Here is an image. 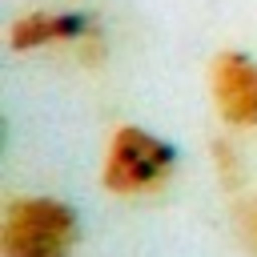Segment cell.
I'll return each mask as SVG.
<instances>
[{
    "instance_id": "cell-1",
    "label": "cell",
    "mask_w": 257,
    "mask_h": 257,
    "mask_svg": "<svg viewBox=\"0 0 257 257\" xmlns=\"http://www.w3.org/2000/svg\"><path fill=\"white\" fill-rule=\"evenodd\" d=\"M80 213L60 197H12L0 217V257H72Z\"/></svg>"
},
{
    "instance_id": "cell-2",
    "label": "cell",
    "mask_w": 257,
    "mask_h": 257,
    "mask_svg": "<svg viewBox=\"0 0 257 257\" xmlns=\"http://www.w3.org/2000/svg\"><path fill=\"white\" fill-rule=\"evenodd\" d=\"M177 173V149L149 133L145 124H116L104 145L100 161V185L112 197H145L173 181Z\"/></svg>"
},
{
    "instance_id": "cell-3",
    "label": "cell",
    "mask_w": 257,
    "mask_h": 257,
    "mask_svg": "<svg viewBox=\"0 0 257 257\" xmlns=\"http://www.w3.org/2000/svg\"><path fill=\"white\" fill-rule=\"evenodd\" d=\"M209 96L229 128H257V56L225 48L209 64Z\"/></svg>"
},
{
    "instance_id": "cell-4",
    "label": "cell",
    "mask_w": 257,
    "mask_h": 257,
    "mask_svg": "<svg viewBox=\"0 0 257 257\" xmlns=\"http://www.w3.org/2000/svg\"><path fill=\"white\" fill-rule=\"evenodd\" d=\"M92 36V20L72 8H28L8 24V48L12 52H36V48H60Z\"/></svg>"
},
{
    "instance_id": "cell-5",
    "label": "cell",
    "mask_w": 257,
    "mask_h": 257,
    "mask_svg": "<svg viewBox=\"0 0 257 257\" xmlns=\"http://www.w3.org/2000/svg\"><path fill=\"white\" fill-rule=\"evenodd\" d=\"M233 217H237V233H241V241L249 245V253H257V197L241 201Z\"/></svg>"
}]
</instances>
